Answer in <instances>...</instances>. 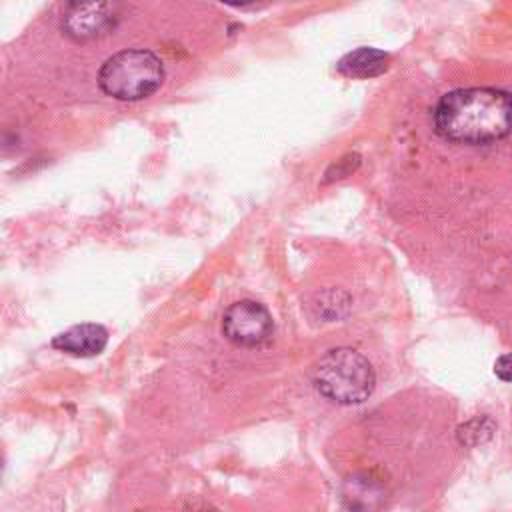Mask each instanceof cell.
Segmentation results:
<instances>
[{
    "mask_svg": "<svg viewBox=\"0 0 512 512\" xmlns=\"http://www.w3.org/2000/svg\"><path fill=\"white\" fill-rule=\"evenodd\" d=\"M164 82L162 60L144 48H128L112 54L98 72V86L116 100H142L152 96Z\"/></svg>",
    "mask_w": 512,
    "mask_h": 512,
    "instance_id": "cell-3",
    "label": "cell"
},
{
    "mask_svg": "<svg viewBox=\"0 0 512 512\" xmlns=\"http://www.w3.org/2000/svg\"><path fill=\"white\" fill-rule=\"evenodd\" d=\"M494 374L502 380V382H512V352L502 354L496 358L494 362Z\"/></svg>",
    "mask_w": 512,
    "mask_h": 512,
    "instance_id": "cell-9",
    "label": "cell"
},
{
    "mask_svg": "<svg viewBox=\"0 0 512 512\" xmlns=\"http://www.w3.org/2000/svg\"><path fill=\"white\" fill-rule=\"evenodd\" d=\"M390 56L378 48L362 46L340 58L336 64L338 72L348 78H372L386 72Z\"/></svg>",
    "mask_w": 512,
    "mask_h": 512,
    "instance_id": "cell-8",
    "label": "cell"
},
{
    "mask_svg": "<svg viewBox=\"0 0 512 512\" xmlns=\"http://www.w3.org/2000/svg\"><path fill=\"white\" fill-rule=\"evenodd\" d=\"M274 320L268 308L256 300H238L222 316V334L236 346L256 348L272 338Z\"/></svg>",
    "mask_w": 512,
    "mask_h": 512,
    "instance_id": "cell-4",
    "label": "cell"
},
{
    "mask_svg": "<svg viewBox=\"0 0 512 512\" xmlns=\"http://www.w3.org/2000/svg\"><path fill=\"white\" fill-rule=\"evenodd\" d=\"M386 484L372 472H356L342 484L340 496L348 512H380L386 504Z\"/></svg>",
    "mask_w": 512,
    "mask_h": 512,
    "instance_id": "cell-6",
    "label": "cell"
},
{
    "mask_svg": "<svg viewBox=\"0 0 512 512\" xmlns=\"http://www.w3.org/2000/svg\"><path fill=\"white\" fill-rule=\"evenodd\" d=\"M436 132L456 144H490L512 134V94L490 86L456 88L434 106Z\"/></svg>",
    "mask_w": 512,
    "mask_h": 512,
    "instance_id": "cell-1",
    "label": "cell"
},
{
    "mask_svg": "<svg viewBox=\"0 0 512 512\" xmlns=\"http://www.w3.org/2000/svg\"><path fill=\"white\" fill-rule=\"evenodd\" d=\"M314 388L330 402L360 404L376 384V374L368 358L352 348L328 350L312 368Z\"/></svg>",
    "mask_w": 512,
    "mask_h": 512,
    "instance_id": "cell-2",
    "label": "cell"
},
{
    "mask_svg": "<svg viewBox=\"0 0 512 512\" xmlns=\"http://www.w3.org/2000/svg\"><path fill=\"white\" fill-rule=\"evenodd\" d=\"M118 22V6L112 2H72L62 12V32L76 40L86 42L108 34Z\"/></svg>",
    "mask_w": 512,
    "mask_h": 512,
    "instance_id": "cell-5",
    "label": "cell"
},
{
    "mask_svg": "<svg viewBox=\"0 0 512 512\" xmlns=\"http://www.w3.org/2000/svg\"><path fill=\"white\" fill-rule=\"evenodd\" d=\"M108 344V330L96 322H82L70 326L52 338V346L64 354L90 358L100 354Z\"/></svg>",
    "mask_w": 512,
    "mask_h": 512,
    "instance_id": "cell-7",
    "label": "cell"
}]
</instances>
